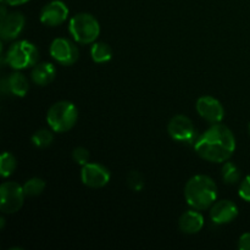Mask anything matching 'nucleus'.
<instances>
[{
    "instance_id": "f257e3e1",
    "label": "nucleus",
    "mask_w": 250,
    "mask_h": 250,
    "mask_svg": "<svg viewBox=\"0 0 250 250\" xmlns=\"http://www.w3.org/2000/svg\"><path fill=\"white\" fill-rule=\"evenodd\" d=\"M194 149L200 158L211 163H224L236 150V138L229 127L214 124L194 143Z\"/></svg>"
},
{
    "instance_id": "f03ea898",
    "label": "nucleus",
    "mask_w": 250,
    "mask_h": 250,
    "mask_svg": "<svg viewBox=\"0 0 250 250\" xmlns=\"http://www.w3.org/2000/svg\"><path fill=\"white\" fill-rule=\"evenodd\" d=\"M185 197L188 205L193 209L205 210L211 207L216 200L217 187L209 176H194L186 185Z\"/></svg>"
},
{
    "instance_id": "7ed1b4c3",
    "label": "nucleus",
    "mask_w": 250,
    "mask_h": 250,
    "mask_svg": "<svg viewBox=\"0 0 250 250\" xmlns=\"http://www.w3.org/2000/svg\"><path fill=\"white\" fill-rule=\"evenodd\" d=\"M78 119V110L71 102H59L51 105L46 114V121L51 129L58 133L67 132L75 126Z\"/></svg>"
},
{
    "instance_id": "20e7f679",
    "label": "nucleus",
    "mask_w": 250,
    "mask_h": 250,
    "mask_svg": "<svg viewBox=\"0 0 250 250\" xmlns=\"http://www.w3.org/2000/svg\"><path fill=\"white\" fill-rule=\"evenodd\" d=\"M71 36L81 44L93 43L100 33V26L98 20L93 15L81 12L70 20L68 24Z\"/></svg>"
},
{
    "instance_id": "39448f33",
    "label": "nucleus",
    "mask_w": 250,
    "mask_h": 250,
    "mask_svg": "<svg viewBox=\"0 0 250 250\" xmlns=\"http://www.w3.org/2000/svg\"><path fill=\"white\" fill-rule=\"evenodd\" d=\"M4 56L10 67L14 70H23L37 65L39 51L34 44L27 41H20L12 44Z\"/></svg>"
},
{
    "instance_id": "423d86ee",
    "label": "nucleus",
    "mask_w": 250,
    "mask_h": 250,
    "mask_svg": "<svg viewBox=\"0 0 250 250\" xmlns=\"http://www.w3.org/2000/svg\"><path fill=\"white\" fill-rule=\"evenodd\" d=\"M23 186L16 182H4L0 186V210L4 214H15L23 205Z\"/></svg>"
},
{
    "instance_id": "0eeeda50",
    "label": "nucleus",
    "mask_w": 250,
    "mask_h": 250,
    "mask_svg": "<svg viewBox=\"0 0 250 250\" xmlns=\"http://www.w3.org/2000/svg\"><path fill=\"white\" fill-rule=\"evenodd\" d=\"M171 138L180 143H194L197 141V131L189 117L185 115H176L171 119L167 126Z\"/></svg>"
},
{
    "instance_id": "6e6552de",
    "label": "nucleus",
    "mask_w": 250,
    "mask_h": 250,
    "mask_svg": "<svg viewBox=\"0 0 250 250\" xmlns=\"http://www.w3.org/2000/svg\"><path fill=\"white\" fill-rule=\"evenodd\" d=\"M50 55L61 65L70 66L77 61L80 53L75 43L66 38H56L50 45Z\"/></svg>"
},
{
    "instance_id": "1a4fd4ad",
    "label": "nucleus",
    "mask_w": 250,
    "mask_h": 250,
    "mask_svg": "<svg viewBox=\"0 0 250 250\" xmlns=\"http://www.w3.org/2000/svg\"><path fill=\"white\" fill-rule=\"evenodd\" d=\"M83 185L90 188H102L110 181V171L100 164H85L81 172Z\"/></svg>"
},
{
    "instance_id": "9d476101",
    "label": "nucleus",
    "mask_w": 250,
    "mask_h": 250,
    "mask_svg": "<svg viewBox=\"0 0 250 250\" xmlns=\"http://www.w3.org/2000/svg\"><path fill=\"white\" fill-rule=\"evenodd\" d=\"M195 106H197L198 114L211 124H219L225 116V110L221 103L209 95L199 98Z\"/></svg>"
},
{
    "instance_id": "9b49d317",
    "label": "nucleus",
    "mask_w": 250,
    "mask_h": 250,
    "mask_svg": "<svg viewBox=\"0 0 250 250\" xmlns=\"http://www.w3.org/2000/svg\"><path fill=\"white\" fill-rule=\"evenodd\" d=\"M24 27V16L21 12H9L0 21V37L2 41H12L17 38Z\"/></svg>"
},
{
    "instance_id": "f8f14e48",
    "label": "nucleus",
    "mask_w": 250,
    "mask_h": 250,
    "mask_svg": "<svg viewBox=\"0 0 250 250\" xmlns=\"http://www.w3.org/2000/svg\"><path fill=\"white\" fill-rule=\"evenodd\" d=\"M68 16V9L65 2L54 0L46 4L41 11V21L46 26H59L66 21Z\"/></svg>"
},
{
    "instance_id": "ddd939ff",
    "label": "nucleus",
    "mask_w": 250,
    "mask_h": 250,
    "mask_svg": "<svg viewBox=\"0 0 250 250\" xmlns=\"http://www.w3.org/2000/svg\"><path fill=\"white\" fill-rule=\"evenodd\" d=\"M0 90L2 94L24 97L29 90V83L22 73L14 72L2 78L0 82Z\"/></svg>"
},
{
    "instance_id": "4468645a",
    "label": "nucleus",
    "mask_w": 250,
    "mask_h": 250,
    "mask_svg": "<svg viewBox=\"0 0 250 250\" xmlns=\"http://www.w3.org/2000/svg\"><path fill=\"white\" fill-rule=\"evenodd\" d=\"M238 215V208L231 200H220L212 205L210 210L211 221L216 225L229 224Z\"/></svg>"
},
{
    "instance_id": "2eb2a0df",
    "label": "nucleus",
    "mask_w": 250,
    "mask_h": 250,
    "mask_svg": "<svg viewBox=\"0 0 250 250\" xmlns=\"http://www.w3.org/2000/svg\"><path fill=\"white\" fill-rule=\"evenodd\" d=\"M178 225H180V229L183 233L194 234L198 233L204 226V217L200 212L195 211V209L189 210V211H186L185 214H182Z\"/></svg>"
},
{
    "instance_id": "dca6fc26",
    "label": "nucleus",
    "mask_w": 250,
    "mask_h": 250,
    "mask_svg": "<svg viewBox=\"0 0 250 250\" xmlns=\"http://www.w3.org/2000/svg\"><path fill=\"white\" fill-rule=\"evenodd\" d=\"M56 70L55 66L50 62H42L38 65L34 66V68L32 70L31 77L36 84L38 85H48L49 83L53 82V80L55 78Z\"/></svg>"
},
{
    "instance_id": "f3484780",
    "label": "nucleus",
    "mask_w": 250,
    "mask_h": 250,
    "mask_svg": "<svg viewBox=\"0 0 250 250\" xmlns=\"http://www.w3.org/2000/svg\"><path fill=\"white\" fill-rule=\"evenodd\" d=\"M90 55H92V59L94 62L104 63L111 60L112 50L111 48H110V45H107L106 43L98 42V43H94L92 45V49H90Z\"/></svg>"
},
{
    "instance_id": "a211bd4d",
    "label": "nucleus",
    "mask_w": 250,
    "mask_h": 250,
    "mask_svg": "<svg viewBox=\"0 0 250 250\" xmlns=\"http://www.w3.org/2000/svg\"><path fill=\"white\" fill-rule=\"evenodd\" d=\"M16 159L12 155L11 153H5L1 154V158H0V173L4 178L9 177L14 173V171L16 170Z\"/></svg>"
},
{
    "instance_id": "6ab92c4d",
    "label": "nucleus",
    "mask_w": 250,
    "mask_h": 250,
    "mask_svg": "<svg viewBox=\"0 0 250 250\" xmlns=\"http://www.w3.org/2000/svg\"><path fill=\"white\" fill-rule=\"evenodd\" d=\"M222 180L227 185H236L241 180V171L233 163H226L222 166Z\"/></svg>"
},
{
    "instance_id": "aec40b11",
    "label": "nucleus",
    "mask_w": 250,
    "mask_h": 250,
    "mask_svg": "<svg viewBox=\"0 0 250 250\" xmlns=\"http://www.w3.org/2000/svg\"><path fill=\"white\" fill-rule=\"evenodd\" d=\"M44 189H45V182L38 177L31 178L23 185L26 197H37V195L42 194Z\"/></svg>"
},
{
    "instance_id": "412c9836",
    "label": "nucleus",
    "mask_w": 250,
    "mask_h": 250,
    "mask_svg": "<svg viewBox=\"0 0 250 250\" xmlns=\"http://www.w3.org/2000/svg\"><path fill=\"white\" fill-rule=\"evenodd\" d=\"M54 141V136L50 131L48 129H39L36 133L32 136V143L37 146V148H48Z\"/></svg>"
},
{
    "instance_id": "4be33fe9",
    "label": "nucleus",
    "mask_w": 250,
    "mask_h": 250,
    "mask_svg": "<svg viewBox=\"0 0 250 250\" xmlns=\"http://www.w3.org/2000/svg\"><path fill=\"white\" fill-rule=\"evenodd\" d=\"M127 185L134 192H141L144 188V180L143 176L137 171H131L127 176Z\"/></svg>"
},
{
    "instance_id": "5701e85b",
    "label": "nucleus",
    "mask_w": 250,
    "mask_h": 250,
    "mask_svg": "<svg viewBox=\"0 0 250 250\" xmlns=\"http://www.w3.org/2000/svg\"><path fill=\"white\" fill-rule=\"evenodd\" d=\"M72 158L78 165H85L89 163V151L83 146H78L72 151Z\"/></svg>"
},
{
    "instance_id": "b1692460",
    "label": "nucleus",
    "mask_w": 250,
    "mask_h": 250,
    "mask_svg": "<svg viewBox=\"0 0 250 250\" xmlns=\"http://www.w3.org/2000/svg\"><path fill=\"white\" fill-rule=\"evenodd\" d=\"M238 193L239 197H241L242 199L250 203V175L247 176V177L241 182Z\"/></svg>"
},
{
    "instance_id": "393cba45",
    "label": "nucleus",
    "mask_w": 250,
    "mask_h": 250,
    "mask_svg": "<svg viewBox=\"0 0 250 250\" xmlns=\"http://www.w3.org/2000/svg\"><path fill=\"white\" fill-rule=\"evenodd\" d=\"M238 248L241 250H250V232L242 234L238 241Z\"/></svg>"
},
{
    "instance_id": "a878e982",
    "label": "nucleus",
    "mask_w": 250,
    "mask_h": 250,
    "mask_svg": "<svg viewBox=\"0 0 250 250\" xmlns=\"http://www.w3.org/2000/svg\"><path fill=\"white\" fill-rule=\"evenodd\" d=\"M4 4H7V5H11V6H15V5H21V4H24V2H27L28 0H1Z\"/></svg>"
},
{
    "instance_id": "bb28decb",
    "label": "nucleus",
    "mask_w": 250,
    "mask_h": 250,
    "mask_svg": "<svg viewBox=\"0 0 250 250\" xmlns=\"http://www.w3.org/2000/svg\"><path fill=\"white\" fill-rule=\"evenodd\" d=\"M248 132H249V134H250V124H249V126H248Z\"/></svg>"
}]
</instances>
